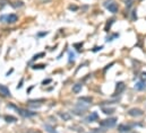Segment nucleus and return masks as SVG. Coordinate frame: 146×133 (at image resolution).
<instances>
[{
    "instance_id": "19",
    "label": "nucleus",
    "mask_w": 146,
    "mask_h": 133,
    "mask_svg": "<svg viewBox=\"0 0 146 133\" xmlns=\"http://www.w3.org/2000/svg\"><path fill=\"white\" fill-rule=\"evenodd\" d=\"M110 23H108L107 24V26H106V32H109V28L111 27V25L113 24V19H111V20H109Z\"/></svg>"
},
{
    "instance_id": "30",
    "label": "nucleus",
    "mask_w": 146,
    "mask_h": 133,
    "mask_svg": "<svg viewBox=\"0 0 146 133\" xmlns=\"http://www.w3.org/2000/svg\"><path fill=\"white\" fill-rule=\"evenodd\" d=\"M91 133H95V132H91Z\"/></svg>"
},
{
    "instance_id": "28",
    "label": "nucleus",
    "mask_w": 146,
    "mask_h": 133,
    "mask_svg": "<svg viewBox=\"0 0 146 133\" xmlns=\"http://www.w3.org/2000/svg\"><path fill=\"white\" fill-rule=\"evenodd\" d=\"M22 84H23V80H21V84L17 86V88H21V87H22Z\"/></svg>"
},
{
    "instance_id": "9",
    "label": "nucleus",
    "mask_w": 146,
    "mask_h": 133,
    "mask_svg": "<svg viewBox=\"0 0 146 133\" xmlns=\"http://www.w3.org/2000/svg\"><path fill=\"white\" fill-rule=\"evenodd\" d=\"M118 131H120V132H128V131H130V126L127 125V124H120L118 126Z\"/></svg>"
},
{
    "instance_id": "4",
    "label": "nucleus",
    "mask_w": 146,
    "mask_h": 133,
    "mask_svg": "<svg viewBox=\"0 0 146 133\" xmlns=\"http://www.w3.org/2000/svg\"><path fill=\"white\" fill-rule=\"evenodd\" d=\"M18 20V17L17 15L15 14H10V15H6V18H5V23H9V24H14Z\"/></svg>"
},
{
    "instance_id": "3",
    "label": "nucleus",
    "mask_w": 146,
    "mask_h": 133,
    "mask_svg": "<svg viewBox=\"0 0 146 133\" xmlns=\"http://www.w3.org/2000/svg\"><path fill=\"white\" fill-rule=\"evenodd\" d=\"M144 114V112L141 109V108H130L128 111V115L133 116V117H139Z\"/></svg>"
},
{
    "instance_id": "7",
    "label": "nucleus",
    "mask_w": 146,
    "mask_h": 133,
    "mask_svg": "<svg viewBox=\"0 0 146 133\" xmlns=\"http://www.w3.org/2000/svg\"><path fill=\"white\" fill-rule=\"evenodd\" d=\"M106 7L108 8V10H109L110 13H112V14H115V13L118 11V6H117V3H114V2H111L109 5H107Z\"/></svg>"
},
{
    "instance_id": "1",
    "label": "nucleus",
    "mask_w": 146,
    "mask_h": 133,
    "mask_svg": "<svg viewBox=\"0 0 146 133\" xmlns=\"http://www.w3.org/2000/svg\"><path fill=\"white\" fill-rule=\"evenodd\" d=\"M115 124H117V119H114V117H112V119H107V120H103V121L100 122V125H101L102 128H107V129L113 128Z\"/></svg>"
},
{
    "instance_id": "23",
    "label": "nucleus",
    "mask_w": 146,
    "mask_h": 133,
    "mask_svg": "<svg viewBox=\"0 0 146 133\" xmlns=\"http://www.w3.org/2000/svg\"><path fill=\"white\" fill-rule=\"evenodd\" d=\"M99 50H102V46H96V47H94V49H93V52H96V51H99Z\"/></svg>"
},
{
    "instance_id": "18",
    "label": "nucleus",
    "mask_w": 146,
    "mask_h": 133,
    "mask_svg": "<svg viewBox=\"0 0 146 133\" xmlns=\"http://www.w3.org/2000/svg\"><path fill=\"white\" fill-rule=\"evenodd\" d=\"M44 55H45V53H43V52H42V53H38V54H35V55L32 58V60H33V61H34V60H37V59H40V58H42V57H44Z\"/></svg>"
},
{
    "instance_id": "16",
    "label": "nucleus",
    "mask_w": 146,
    "mask_h": 133,
    "mask_svg": "<svg viewBox=\"0 0 146 133\" xmlns=\"http://www.w3.org/2000/svg\"><path fill=\"white\" fill-rule=\"evenodd\" d=\"M5 120L7 121V122H10V123H13V122H16L17 120H16V117H14V116H11V115H6L5 116Z\"/></svg>"
},
{
    "instance_id": "25",
    "label": "nucleus",
    "mask_w": 146,
    "mask_h": 133,
    "mask_svg": "<svg viewBox=\"0 0 146 133\" xmlns=\"http://www.w3.org/2000/svg\"><path fill=\"white\" fill-rule=\"evenodd\" d=\"M69 9L70 10H77V7L76 6H69Z\"/></svg>"
},
{
    "instance_id": "2",
    "label": "nucleus",
    "mask_w": 146,
    "mask_h": 133,
    "mask_svg": "<svg viewBox=\"0 0 146 133\" xmlns=\"http://www.w3.org/2000/svg\"><path fill=\"white\" fill-rule=\"evenodd\" d=\"M10 107H13V108H15L22 116H24V117H29V116H34L36 113L35 112H30V111H26V109H23V108H18V107H16V106H13V105H10Z\"/></svg>"
},
{
    "instance_id": "10",
    "label": "nucleus",
    "mask_w": 146,
    "mask_h": 133,
    "mask_svg": "<svg viewBox=\"0 0 146 133\" xmlns=\"http://www.w3.org/2000/svg\"><path fill=\"white\" fill-rule=\"evenodd\" d=\"M59 115H60V117H61L64 121H70V119H72V115H70L69 113H67V112L59 113Z\"/></svg>"
},
{
    "instance_id": "12",
    "label": "nucleus",
    "mask_w": 146,
    "mask_h": 133,
    "mask_svg": "<svg viewBox=\"0 0 146 133\" xmlns=\"http://www.w3.org/2000/svg\"><path fill=\"white\" fill-rule=\"evenodd\" d=\"M82 88H83V85L82 84H76V85L73 86V92L75 94H78L82 90Z\"/></svg>"
},
{
    "instance_id": "6",
    "label": "nucleus",
    "mask_w": 146,
    "mask_h": 133,
    "mask_svg": "<svg viewBox=\"0 0 146 133\" xmlns=\"http://www.w3.org/2000/svg\"><path fill=\"white\" fill-rule=\"evenodd\" d=\"M0 94H1L2 96H6V97H10V96H11L10 90H9L6 86H3V85H0Z\"/></svg>"
},
{
    "instance_id": "27",
    "label": "nucleus",
    "mask_w": 146,
    "mask_h": 133,
    "mask_svg": "<svg viewBox=\"0 0 146 133\" xmlns=\"http://www.w3.org/2000/svg\"><path fill=\"white\" fill-rule=\"evenodd\" d=\"M142 78H143V79H145V80H146V73H142Z\"/></svg>"
},
{
    "instance_id": "24",
    "label": "nucleus",
    "mask_w": 146,
    "mask_h": 133,
    "mask_svg": "<svg viewBox=\"0 0 146 133\" xmlns=\"http://www.w3.org/2000/svg\"><path fill=\"white\" fill-rule=\"evenodd\" d=\"M50 82H51V79H46V80H44L42 84H43V85H45V84H50Z\"/></svg>"
},
{
    "instance_id": "5",
    "label": "nucleus",
    "mask_w": 146,
    "mask_h": 133,
    "mask_svg": "<svg viewBox=\"0 0 146 133\" xmlns=\"http://www.w3.org/2000/svg\"><path fill=\"white\" fill-rule=\"evenodd\" d=\"M125 88H126V85H125V82H122V81H119V82H117V85H115V92H114V94L115 95H120L123 90H125Z\"/></svg>"
},
{
    "instance_id": "11",
    "label": "nucleus",
    "mask_w": 146,
    "mask_h": 133,
    "mask_svg": "<svg viewBox=\"0 0 146 133\" xmlns=\"http://www.w3.org/2000/svg\"><path fill=\"white\" fill-rule=\"evenodd\" d=\"M135 88H136L137 90H143V89L146 88V84L144 81H139V82H137V84L135 85Z\"/></svg>"
},
{
    "instance_id": "20",
    "label": "nucleus",
    "mask_w": 146,
    "mask_h": 133,
    "mask_svg": "<svg viewBox=\"0 0 146 133\" xmlns=\"http://www.w3.org/2000/svg\"><path fill=\"white\" fill-rule=\"evenodd\" d=\"M32 68H33V69H37V70H38V69H44V68H45V65H35V66H33Z\"/></svg>"
},
{
    "instance_id": "26",
    "label": "nucleus",
    "mask_w": 146,
    "mask_h": 133,
    "mask_svg": "<svg viewBox=\"0 0 146 133\" xmlns=\"http://www.w3.org/2000/svg\"><path fill=\"white\" fill-rule=\"evenodd\" d=\"M80 46H83V43H77V44H75V47H80Z\"/></svg>"
},
{
    "instance_id": "13",
    "label": "nucleus",
    "mask_w": 146,
    "mask_h": 133,
    "mask_svg": "<svg viewBox=\"0 0 146 133\" xmlns=\"http://www.w3.org/2000/svg\"><path fill=\"white\" fill-rule=\"evenodd\" d=\"M102 112L104 114H107V115H111V114H113L115 112V109L114 108H111V107H107V108H102Z\"/></svg>"
},
{
    "instance_id": "8",
    "label": "nucleus",
    "mask_w": 146,
    "mask_h": 133,
    "mask_svg": "<svg viewBox=\"0 0 146 133\" xmlns=\"http://www.w3.org/2000/svg\"><path fill=\"white\" fill-rule=\"evenodd\" d=\"M98 119H99L98 113L96 112H93L91 115H88L86 117V122H94V121H98Z\"/></svg>"
},
{
    "instance_id": "15",
    "label": "nucleus",
    "mask_w": 146,
    "mask_h": 133,
    "mask_svg": "<svg viewBox=\"0 0 146 133\" xmlns=\"http://www.w3.org/2000/svg\"><path fill=\"white\" fill-rule=\"evenodd\" d=\"M79 101H82V103H86V104H90V103H92V97H79L78 98Z\"/></svg>"
},
{
    "instance_id": "29",
    "label": "nucleus",
    "mask_w": 146,
    "mask_h": 133,
    "mask_svg": "<svg viewBox=\"0 0 146 133\" xmlns=\"http://www.w3.org/2000/svg\"><path fill=\"white\" fill-rule=\"evenodd\" d=\"M27 133H40L38 131H33V132H27Z\"/></svg>"
},
{
    "instance_id": "14",
    "label": "nucleus",
    "mask_w": 146,
    "mask_h": 133,
    "mask_svg": "<svg viewBox=\"0 0 146 133\" xmlns=\"http://www.w3.org/2000/svg\"><path fill=\"white\" fill-rule=\"evenodd\" d=\"M44 129H45V131L48 133H57V131L51 125H49V124H44Z\"/></svg>"
},
{
    "instance_id": "21",
    "label": "nucleus",
    "mask_w": 146,
    "mask_h": 133,
    "mask_svg": "<svg viewBox=\"0 0 146 133\" xmlns=\"http://www.w3.org/2000/svg\"><path fill=\"white\" fill-rule=\"evenodd\" d=\"M74 58H75V54H74L73 52H69V62H73Z\"/></svg>"
},
{
    "instance_id": "17",
    "label": "nucleus",
    "mask_w": 146,
    "mask_h": 133,
    "mask_svg": "<svg viewBox=\"0 0 146 133\" xmlns=\"http://www.w3.org/2000/svg\"><path fill=\"white\" fill-rule=\"evenodd\" d=\"M125 3L127 8H131V6L134 5V0H125Z\"/></svg>"
},
{
    "instance_id": "22",
    "label": "nucleus",
    "mask_w": 146,
    "mask_h": 133,
    "mask_svg": "<svg viewBox=\"0 0 146 133\" xmlns=\"http://www.w3.org/2000/svg\"><path fill=\"white\" fill-rule=\"evenodd\" d=\"M133 19L135 20V19H137V15H136V10H134L133 11Z\"/></svg>"
}]
</instances>
